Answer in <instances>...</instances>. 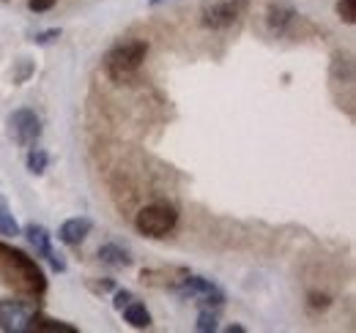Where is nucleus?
Instances as JSON below:
<instances>
[{
	"mask_svg": "<svg viewBox=\"0 0 356 333\" xmlns=\"http://www.w3.org/2000/svg\"><path fill=\"white\" fill-rule=\"evenodd\" d=\"M0 282L22 295H42L47 290V276L33 257L0 244Z\"/></svg>",
	"mask_w": 356,
	"mask_h": 333,
	"instance_id": "1",
	"label": "nucleus"
},
{
	"mask_svg": "<svg viewBox=\"0 0 356 333\" xmlns=\"http://www.w3.org/2000/svg\"><path fill=\"white\" fill-rule=\"evenodd\" d=\"M148 55L145 42H121L104 55V71L113 83H129Z\"/></svg>",
	"mask_w": 356,
	"mask_h": 333,
	"instance_id": "2",
	"label": "nucleus"
},
{
	"mask_svg": "<svg viewBox=\"0 0 356 333\" xmlns=\"http://www.w3.org/2000/svg\"><path fill=\"white\" fill-rule=\"evenodd\" d=\"M178 224V213L176 208L165 205V203H154V205H145L134 216V230L145 238H165L176 230Z\"/></svg>",
	"mask_w": 356,
	"mask_h": 333,
	"instance_id": "3",
	"label": "nucleus"
},
{
	"mask_svg": "<svg viewBox=\"0 0 356 333\" xmlns=\"http://www.w3.org/2000/svg\"><path fill=\"white\" fill-rule=\"evenodd\" d=\"M250 0H206L200 6V22L211 31H225L247 11Z\"/></svg>",
	"mask_w": 356,
	"mask_h": 333,
	"instance_id": "4",
	"label": "nucleus"
},
{
	"mask_svg": "<svg viewBox=\"0 0 356 333\" xmlns=\"http://www.w3.org/2000/svg\"><path fill=\"white\" fill-rule=\"evenodd\" d=\"M36 314H39V309H33V306H31V303H25V300L3 298V300H0V331L28 333Z\"/></svg>",
	"mask_w": 356,
	"mask_h": 333,
	"instance_id": "5",
	"label": "nucleus"
},
{
	"mask_svg": "<svg viewBox=\"0 0 356 333\" xmlns=\"http://www.w3.org/2000/svg\"><path fill=\"white\" fill-rule=\"evenodd\" d=\"M176 292L181 298H192V300H197L203 306H214V309H220L225 303V292L214 282L203 279V276H189L186 273L176 284Z\"/></svg>",
	"mask_w": 356,
	"mask_h": 333,
	"instance_id": "6",
	"label": "nucleus"
},
{
	"mask_svg": "<svg viewBox=\"0 0 356 333\" xmlns=\"http://www.w3.org/2000/svg\"><path fill=\"white\" fill-rule=\"evenodd\" d=\"M8 123H11V137H14V142L19 148H33L39 142V137H42V121H39V115L33 110H28V107L14 110V115H11Z\"/></svg>",
	"mask_w": 356,
	"mask_h": 333,
	"instance_id": "7",
	"label": "nucleus"
},
{
	"mask_svg": "<svg viewBox=\"0 0 356 333\" xmlns=\"http://www.w3.org/2000/svg\"><path fill=\"white\" fill-rule=\"evenodd\" d=\"M25 238H28V244L36 249V254L44 257L47 262L52 265V271H58V273L66 271V259L52 249V235H49L47 227H42V224H28V227H25Z\"/></svg>",
	"mask_w": 356,
	"mask_h": 333,
	"instance_id": "8",
	"label": "nucleus"
},
{
	"mask_svg": "<svg viewBox=\"0 0 356 333\" xmlns=\"http://www.w3.org/2000/svg\"><path fill=\"white\" fill-rule=\"evenodd\" d=\"M329 80H332V87H334V90L346 87V90L354 96L356 66H354V55H351V52H334L332 69H329Z\"/></svg>",
	"mask_w": 356,
	"mask_h": 333,
	"instance_id": "9",
	"label": "nucleus"
},
{
	"mask_svg": "<svg viewBox=\"0 0 356 333\" xmlns=\"http://www.w3.org/2000/svg\"><path fill=\"white\" fill-rule=\"evenodd\" d=\"M296 19H299V11L291 3H271L266 8L268 33H274V36H285Z\"/></svg>",
	"mask_w": 356,
	"mask_h": 333,
	"instance_id": "10",
	"label": "nucleus"
},
{
	"mask_svg": "<svg viewBox=\"0 0 356 333\" xmlns=\"http://www.w3.org/2000/svg\"><path fill=\"white\" fill-rule=\"evenodd\" d=\"M90 230H93V221H90V219H86V216H74V219H69V221L60 224V230H58V241L66 244V246H80V244L90 235Z\"/></svg>",
	"mask_w": 356,
	"mask_h": 333,
	"instance_id": "11",
	"label": "nucleus"
},
{
	"mask_svg": "<svg viewBox=\"0 0 356 333\" xmlns=\"http://www.w3.org/2000/svg\"><path fill=\"white\" fill-rule=\"evenodd\" d=\"M121 314H124V320L132 325V328H151V311L145 309V303H140V300H129L124 309H121Z\"/></svg>",
	"mask_w": 356,
	"mask_h": 333,
	"instance_id": "12",
	"label": "nucleus"
},
{
	"mask_svg": "<svg viewBox=\"0 0 356 333\" xmlns=\"http://www.w3.org/2000/svg\"><path fill=\"white\" fill-rule=\"evenodd\" d=\"M99 259H102V265H110V268H129L132 265L129 251L121 249L118 244H104L99 249Z\"/></svg>",
	"mask_w": 356,
	"mask_h": 333,
	"instance_id": "13",
	"label": "nucleus"
},
{
	"mask_svg": "<svg viewBox=\"0 0 356 333\" xmlns=\"http://www.w3.org/2000/svg\"><path fill=\"white\" fill-rule=\"evenodd\" d=\"M31 331L36 333H77L74 325H69V323H60V320H47V317H33V323H31Z\"/></svg>",
	"mask_w": 356,
	"mask_h": 333,
	"instance_id": "14",
	"label": "nucleus"
},
{
	"mask_svg": "<svg viewBox=\"0 0 356 333\" xmlns=\"http://www.w3.org/2000/svg\"><path fill=\"white\" fill-rule=\"evenodd\" d=\"M47 164H49V153H47L44 148H31V151H28L25 166H28L31 175H44Z\"/></svg>",
	"mask_w": 356,
	"mask_h": 333,
	"instance_id": "15",
	"label": "nucleus"
},
{
	"mask_svg": "<svg viewBox=\"0 0 356 333\" xmlns=\"http://www.w3.org/2000/svg\"><path fill=\"white\" fill-rule=\"evenodd\" d=\"M0 235H3V238H17V235H22V227L17 224L14 213H8L6 208H0Z\"/></svg>",
	"mask_w": 356,
	"mask_h": 333,
	"instance_id": "16",
	"label": "nucleus"
},
{
	"mask_svg": "<svg viewBox=\"0 0 356 333\" xmlns=\"http://www.w3.org/2000/svg\"><path fill=\"white\" fill-rule=\"evenodd\" d=\"M200 333H211L217 331V311H211V306H206L200 314H197V325H195Z\"/></svg>",
	"mask_w": 356,
	"mask_h": 333,
	"instance_id": "17",
	"label": "nucleus"
},
{
	"mask_svg": "<svg viewBox=\"0 0 356 333\" xmlns=\"http://www.w3.org/2000/svg\"><path fill=\"white\" fill-rule=\"evenodd\" d=\"M337 14L346 25H356V0H340L337 3Z\"/></svg>",
	"mask_w": 356,
	"mask_h": 333,
	"instance_id": "18",
	"label": "nucleus"
},
{
	"mask_svg": "<svg viewBox=\"0 0 356 333\" xmlns=\"http://www.w3.org/2000/svg\"><path fill=\"white\" fill-rule=\"evenodd\" d=\"M58 39H60V28H49V31H42V33H33L31 42L44 46V44H52V42H58Z\"/></svg>",
	"mask_w": 356,
	"mask_h": 333,
	"instance_id": "19",
	"label": "nucleus"
},
{
	"mask_svg": "<svg viewBox=\"0 0 356 333\" xmlns=\"http://www.w3.org/2000/svg\"><path fill=\"white\" fill-rule=\"evenodd\" d=\"M132 298L134 295L129 290H115V295H113V306H115V311H121Z\"/></svg>",
	"mask_w": 356,
	"mask_h": 333,
	"instance_id": "20",
	"label": "nucleus"
},
{
	"mask_svg": "<svg viewBox=\"0 0 356 333\" xmlns=\"http://www.w3.org/2000/svg\"><path fill=\"white\" fill-rule=\"evenodd\" d=\"M55 3H58V0H28V8H31L33 14H44Z\"/></svg>",
	"mask_w": 356,
	"mask_h": 333,
	"instance_id": "21",
	"label": "nucleus"
},
{
	"mask_svg": "<svg viewBox=\"0 0 356 333\" xmlns=\"http://www.w3.org/2000/svg\"><path fill=\"white\" fill-rule=\"evenodd\" d=\"M88 287H90V292H110V290H115V282L113 279H102V282H88Z\"/></svg>",
	"mask_w": 356,
	"mask_h": 333,
	"instance_id": "22",
	"label": "nucleus"
},
{
	"mask_svg": "<svg viewBox=\"0 0 356 333\" xmlns=\"http://www.w3.org/2000/svg\"><path fill=\"white\" fill-rule=\"evenodd\" d=\"M310 306H315V309H326V306H329V298H326V295H318V292H312V295H310Z\"/></svg>",
	"mask_w": 356,
	"mask_h": 333,
	"instance_id": "23",
	"label": "nucleus"
},
{
	"mask_svg": "<svg viewBox=\"0 0 356 333\" xmlns=\"http://www.w3.org/2000/svg\"><path fill=\"white\" fill-rule=\"evenodd\" d=\"M31 71H33V66H31V63H25V66H22V71H19V74H14V83L17 85L25 83V80L31 77Z\"/></svg>",
	"mask_w": 356,
	"mask_h": 333,
	"instance_id": "24",
	"label": "nucleus"
},
{
	"mask_svg": "<svg viewBox=\"0 0 356 333\" xmlns=\"http://www.w3.org/2000/svg\"><path fill=\"white\" fill-rule=\"evenodd\" d=\"M227 333H244L241 325H227Z\"/></svg>",
	"mask_w": 356,
	"mask_h": 333,
	"instance_id": "25",
	"label": "nucleus"
},
{
	"mask_svg": "<svg viewBox=\"0 0 356 333\" xmlns=\"http://www.w3.org/2000/svg\"><path fill=\"white\" fill-rule=\"evenodd\" d=\"M159 3H165V0H148V6H159Z\"/></svg>",
	"mask_w": 356,
	"mask_h": 333,
	"instance_id": "26",
	"label": "nucleus"
}]
</instances>
